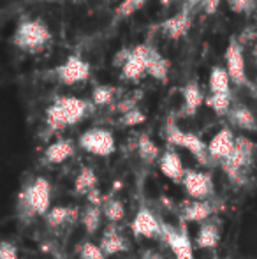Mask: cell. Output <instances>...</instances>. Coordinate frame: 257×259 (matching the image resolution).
<instances>
[{"instance_id":"obj_1","label":"cell","mask_w":257,"mask_h":259,"mask_svg":"<svg viewBox=\"0 0 257 259\" xmlns=\"http://www.w3.org/2000/svg\"><path fill=\"white\" fill-rule=\"evenodd\" d=\"M88 113V103L79 97L64 96L55 99V103L46 109V125L49 131L57 133L69 125L79 123Z\"/></svg>"},{"instance_id":"obj_2","label":"cell","mask_w":257,"mask_h":259,"mask_svg":"<svg viewBox=\"0 0 257 259\" xmlns=\"http://www.w3.org/2000/svg\"><path fill=\"white\" fill-rule=\"evenodd\" d=\"M52 39V30L44 21L35 20V18H27V20H21L18 23L16 30L13 34V45L21 52L35 55L48 48Z\"/></svg>"},{"instance_id":"obj_3","label":"cell","mask_w":257,"mask_h":259,"mask_svg":"<svg viewBox=\"0 0 257 259\" xmlns=\"http://www.w3.org/2000/svg\"><path fill=\"white\" fill-rule=\"evenodd\" d=\"M166 141H168V145H173V147H180L189 150L190 155L201 166H210L212 164V159H210L208 154V145L201 140V136L189 133V131H182L175 123V120L171 118L166 123Z\"/></svg>"},{"instance_id":"obj_4","label":"cell","mask_w":257,"mask_h":259,"mask_svg":"<svg viewBox=\"0 0 257 259\" xmlns=\"http://www.w3.org/2000/svg\"><path fill=\"white\" fill-rule=\"evenodd\" d=\"M254 148L255 145L248 138L240 136L234 141V148L231 152V155L220 162L224 173L227 175V178L233 184H243L245 169L250 166L252 159H254Z\"/></svg>"},{"instance_id":"obj_5","label":"cell","mask_w":257,"mask_h":259,"mask_svg":"<svg viewBox=\"0 0 257 259\" xmlns=\"http://www.w3.org/2000/svg\"><path fill=\"white\" fill-rule=\"evenodd\" d=\"M23 203L34 215L46 217L52 205V184L48 178L37 177L23 192Z\"/></svg>"},{"instance_id":"obj_6","label":"cell","mask_w":257,"mask_h":259,"mask_svg":"<svg viewBox=\"0 0 257 259\" xmlns=\"http://www.w3.org/2000/svg\"><path fill=\"white\" fill-rule=\"evenodd\" d=\"M78 143L85 152L97 157H110L117 150L113 133L108 129H100V127H92V129L85 131L79 136Z\"/></svg>"},{"instance_id":"obj_7","label":"cell","mask_w":257,"mask_h":259,"mask_svg":"<svg viewBox=\"0 0 257 259\" xmlns=\"http://www.w3.org/2000/svg\"><path fill=\"white\" fill-rule=\"evenodd\" d=\"M183 191L192 201H208L213 194V180L210 173L195 169H185L183 177Z\"/></svg>"},{"instance_id":"obj_8","label":"cell","mask_w":257,"mask_h":259,"mask_svg":"<svg viewBox=\"0 0 257 259\" xmlns=\"http://www.w3.org/2000/svg\"><path fill=\"white\" fill-rule=\"evenodd\" d=\"M161 236L173 250L176 259H194V243L183 226L176 229L168 224H162Z\"/></svg>"},{"instance_id":"obj_9","label":"cell","mask_w":257,"mask_h":259,"mask_svg":"<svg viewBox=\"0 0 257 259\" xmlns=\"http://www.w3.org/2000/svg\"><path fill=\"white\" fill-rule=\"evenodd\" d=\"M226 62H227V74L229 79L236 85H248L247 69H245V57H243V46L236 37H233L227 45L226 50Z\"/></svg>"},{"instance_id":"obj_10","label":"cell","mask_w":257,"mask_h":259,"mask_svg":"<svg viewBox=\"0 0 257 259\" xmlns=\"http://www.w3.org/2000/svg\"><path fill=\"white\" fill-rule=\"evenodd\" d=\"M57 76L64 85H76L90 78V64L79 55H71L57 67Z\"/></svg>"},{"instance_id":"obj_11","label":"cell","mask_w":257,"mask_h":259,"mask_svg":"<svg viewBox=\"0 0 257 259\" xmlns=\"http://www.w3.org/2000/svg\"><path fill=\"white\" fill-rule=\"evenodd\" d=\"M130 229L137 238H155V236H161L162 222L150 208L143 206L134 215L132 222H130Z\"/></svg>"},{"instance_id":"obj_12","label":"cell","mask_w":257,"mask_h":259,"mask_svg":"<svg viewBox=\"0 0 257 259\" xmlns=\"http://www.w3.org/2000/svg\"><path fill=\"white\" fill-rule=\"evenodd\" d=\"M148 52L150 45H137L130 48V55L124 65H122V78L137 81L146 74V62H148Z\"/></svg>"},{"instance_id":"obj_13","label":"cell","mask_w":257,"mask_h":259,"mask_svg":"<svg viewBox=\"0 0 257 259\" xmlns=\"http://www.w3.org/2000/svg\"><path fill=\"white\" fill-rule=\"evenodd\" d=\"M234 141H236V138H234L233 131H231L229 127H222V129L210 140V143H206L208 145L210 159L219 160V162L226 160L227 157L231 155V152H233Z\"/></svg>"},{"instance_id":"obj_14","label":"cell","mask_w":257,"mask_h":259,"mask_svg":"<svg viewBox=\"0 0 257 259\" xmlns=\"http://www.w3.org/2000/svg\"><path fill=\"white\" fill-rule=\"evenodd\" d=\"M159 167L161 173L166 178H169L175 184H182L183 177H185V166L182 162V157L178 155V152H175L173 148H168L164 154L159 159Z\"/></svg>"},{"instance_id":"obj_15","label":"cell","mask_w":257,"mask_h":259,"mask_svg":"<svg viewBox=\"0 0 257 259\" xmlns=\"http://www.w3.org/2000/svg\"><path fill=\"white\" fill-rule=\"evenodd\" d=\"M190 27H192V16H190V13L182 9L178 14L162 21L161 32L169 39H182L183 35L189 34Z\"/></svg>"},{"instance_id":"obj_16","label":"cell","mask_w":257,"mask_h":259,"mask_svg":"<svg viewBox=\"0 0 257 259\" xmlns=\"http://www.w3.org/2000/svg\"><path fill=\"white\" fill-rule=\"evenodd\" d=\"M100 250L104 252V256H117V254H122L125 250H129V243L124 236L118 233V229L115 228L113 224L108 226V229H104L102 238H100Z\"/></svg>"},{"instance_id":"obj_17","label":"cell","mask_w":257,"mask_h":259,"mask_svg":"<svg viewBox=\"0 0 257 259\" xmlns=\"http://www.w3.org/2000/svg\"><path fill=\"white\" fill-rule=\"evenodd\" d=\"M215 211V208L210 201H189L183 205L182 219L183 222H206Z\"/></svg>"},{"instance_id":"obj_18","label":"cell","mask_w":257,"mask_h":259,"mask_svg":"<svg viewBox=\"0 0 257 259\" xmlns=\"http://www.w3.org/2000/svg\"><path fill=\"white\" fill-rule=\"evenodd\" d=\"M220 242V231L213 222H202L201 228H199L197 235L194 238V249L206 250L217 247Z\"/></svg>"},{"instance_id":"obj_19","label":"cell","mask_w":257,"mask_h":259,"mask_svg":"<svg viewBox=\"0 0 257 259\" xmlns=\"http://www.w3.org/2000/svg\"><path fill=\"white\" fill-rule=\"evenodd\" d=\"M146 74H150L151 78L159 79L162 83L168 81V76H169V62L153 46H150V52H148Z\"/></svg>"},{"instance_id":"obj_20","label":"cell","mask_w":257,"mask_h":259,"mask_svg":"<svg viewBox=\"0 0 257 259\" xmlns=\"http://www.w3.org/2000/svg\"><path fill=\"white\" fill-rule=\"evenodd\" d=\"M74 154V143L71 140H57L44 150V159L49 164H62Z\"/></svg>"},{"instance_id":"obj_21","label":"cell","mask_w":257,"mask_h":259,"mask_svg":"<svg viewBox=\"0 0 257 259\" xmlns=\"http://www.w3.org/2000/svg\"><path fill=\"white\" fill-rule=\"evenodd\" d=\"M229 120L233 125H236L241 131H255L257 129V122L254 113L248 109V106L245 104H238L233 109H229Z\"/></svg>"},{"instance_id":"obj_22","label":"cell","mask_w":257,"mask_h":259,"mask_svg":"<svg viewBox=\"0 0 257 259\" xmlns=\"http://www.w3.org/2000/svg\"><path fill=\"white\" fill-rule=\"evenodd\" d=\"M202 103H204V99H202V92L199 85L195 81H189L183 89V111H185V115H195V111Z\"/></svg>"},{"instance_id":"obj_23","label":"cell","mask_w":257,"mask_h":259,"mask_svg":"<svg viewBox=\"0 0 257 259\" xmlns=\"http://www.w3.org/2000/svg\"><path fill=\"white\" fill-rule=\"evenodd\" d=\"M78 215V208L72 206H53L49 208V211L46 213V224L49 228H60L65 222H69L71 219H74Z\"/></svg>"},{"instance_id":"obj_24","label":"cell","mask_w":257,"mask_h":259,"mask_svg":"<svg viewBox=\"0 0 257 259\" xmlns=\"http://www.w3.org/2000/svg\"><path fill=\"white\" fill-rule=\"evenodd\" d=\"M97 182H99V178H97L95 171L92 167H81V171L74 180V192L79 196H86L92 189L97 187Z\"/></svg>"},{"instance_id":"obj_25","label":"cell","mask_w":257,"mask_h":259,"mask_svg":"<svg viewBox=\"0 0 257 259\" xmlns=\"http://www.w3.org/2000/svg\"><path fill=\"white\" fill-rule=\"evenodd\" d=\"M137 152L144 164H153L157 159H161V150L155 145V141L151 140L148 134H141L137 140Z\"/></svg>"},{"instance_id":"obj_26","label":"cell","mask_w":257,"mask_h":259,"mask_svg":"<svg viewBox=\"0 0 257 259\" xmlns=\"http://www.w3.org/2000/svg\"><path fill=\"white\" fill-rule=\"evenodd\" d=\"M208 83H210L212 94H231V79L226 69H222V67L212 69Z\"/></svg>"},{"instance_id":"obj_27","label":"cell","mask_w":257,"mask_h":259,"mask_svg":"<svg viewBox=\"0 0 257 259\" xmlns=\"http://www.w3.org/2000/svg\"><path fill=\"white\" fill-rule=\"evenodd\" d=\"M100 221H102V210H100V206L90 205L81 215V222H83V226H85L88 235L97 233V229L100 228Z\"/></svg>"},{"instance_id":"obj_28","label":"cell","mask_w":257,"mask_h":259,"mask_svg":"<svg viewBox=\"0 0 257 259\" xmlns=\"http://www.w3.org/2000/svg\"><path fill=\"white\" fill-rule=\"evenodd\" d=\"M102 215L111 222V224H117V222L124 221L125 217V206L118 199H106L102 203Z\"/></svg>"},{"instance_id":"obj_29","label":"cell","mask_w":257,"mask_h":259,"mask_svg":"<svg viewBox=\"0 0 257 259\" xmlns=\"http://www.w3.org/2000/svg\"><path fill=\"white\" fill-rule=\"evenodd\" d=\"M146 2L148 0H122L117 9H115V21H120V20H125V18L132 16V14L136 13V11H139Z\"/></svg>"},{"instance_id":"obj_30","label":"cell","mask_w":257,"mask_h":259,"mask_svg":"<svg viewBox=\"0 0 257 259\" xmlns=\"http://www.w3.org/2000/svg\"><path fill=\"white\" fill-rule=\"evenodd\" d=\"M208 108H212L217 115H226L231 109V94H212L206 99Z\"/></svg>"},{"instance_id":"obj_31","label":"cell","mask_w":257,"mask_h":259,"mask_svg":"<svg viewBox=\"0 0 257 259\" xmlns=\"http://www.w3.org/2000/svg\"><path fill=\"white\" fill-rule=\"evenodd\" d=\"M115 94H117L115 87H111V85H97L95 89H93V92H92V101H93V104H95V106H108V104L113 103Z\"/></svg>"},{"instance_id":"obj_32","label":"cell","mask_w":257,"mask_h":259,"mask_svg":"<svg viewBox=\"0 0 257 259\" xmlns=\"http://www.w3.org/2000/svg\"><path fill=\"white\" fill-rule=\"evenodd\" d=\"M144 120H146V115H144L141 109L134 108V109H130V111L124 113V115L120 116V125L134 127V125H139V123H143Z\"/></svg>"},{"instance_id":"obj_33","label":"cell","mask_w":257,"mask_h":259,"mask_svg":"<svg viewBox=\"0 0 257 259\" xmlns=\"http://www.w3.org/2000/svg\"><path fill=\"white\" fill-rule=\"evenodd\" d=\"M79 259H108L99 245L92 242H85L79 249Z\"/></svg>"},{"instance_id":"obj_34","label":"cell","mask_w":257,"mask_h":259,"mask_svg":"<svg viewBox=\"0 0 257 259\" xmlns=\"http://www.w3.org/2000/svg\"><path fill=\"white\" fill-rule=\"evenodd\" d=\"M233 13L236 14H250L257 7V0H227Z\"/></svg>"},{"instance_id":"obj_35","label":"cell","mask_w":257,"mask_h":259,"mask_svg":"<svg viewBox=\"0 0 257 259\" xmlns=\"http://www.w3.org/2000/svg\"><path fill=\"white\" fill-rule=\"evenodd\" d=\"M0 259H18V247L13 242H0Z\"/></svg>"},{"instance_id":"obj_36","label":"cell","mask_w":257,"mask_h":259,"mask_svg":"<svg viewBox=\"0 0 257 259\" xmlns=\"http://www.w3.org/2000/svg\"><path fill=\"white\" fill-rule=\"evenodd\" d=\"M86 199H88V201H90V205H92V206H100V205H102V194H100V191H99V189H92V191H90L88 192V194H86Z\"/></svg>"},{"instance_id":"obj_37","label":"cell","mask_w":257,"mask_h":259,"mask_svg":"<svg viewBox=\"0 0 257 259\" xmlns=\"http://www.w3.org/2000/svg\"><path fill=\"white\" fill-rule=\"evenodd\" d=\"M220 2L222 0H202V9H204L206 14H215L217 9L220 7Z\"/></svg>"},{"instance_id":"obj_38","label":"cell","mask_w":257,"mask_h":259,"mask_svg":"<svg viewBox=\"0 0 257 259\" xmlns=\"http://www.w3.org/2000/svg\"><path fill=\"white\" fill-rule=\"evenodd\" d=\"M129 55H130V48H124V50H120V52L117 53V57L113 58V64H115V65H118V67L122 69V65H124L125 62H127Z\"/></svg>"},{"instance_id":"obj_39","label":"cell","mask_w":257,"mask_h":259,"mask_svg":"<svg viewBox=\"0 0 257 259\" xmlns=\"http://www.w3.org/2000/svg\"><path fill=\"white\" fill-rule=\"evenodd\" d=\"M199 4H202V0H183V11H187V13H192Z\"/></svg>"},{"instance_id":"obj_40","label":"cell","mask_w":257,"mask_h":259,"mask_svg":"<svg viewBox=\"0 0 257 259\" xmlns=\"http://www.w3.org/2000/svg\"><path fill=\"white\" fill-rule=\"evenodd\" d=\"M254 55L257 57V41H255V46H254Z\"/></svg>"},{"instance_id":"obj_41","label":"cell","mask_w":257,"mask_h":259,"mask_svg":"<svg viewBox=\"0 0 257 259\" xmlns=\"http://www.w3.org/2000/svg\"><path fill=\"white\" fill-rule=\"evenodd\" d=\"M48 2H53V0H48Z\"/></svg>"},{"instance_id":"obj_42","label":"cell","mask_w":257,"mask_h":259,"mask_svg":"<svg viewBox=\"0 0 257 259\" xmlns=\"http://www.w3.org/2000/svg\"><path fill=\"white\" fill-rule=\"evenodd\" d=\"M194 259H195V257H194Z\"/></svg>"}]
</instances>
